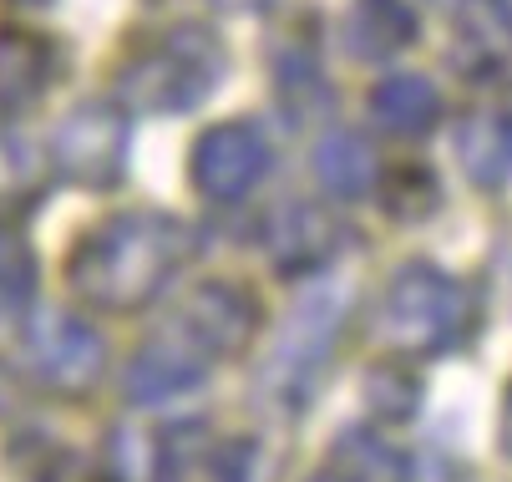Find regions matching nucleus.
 I'll list each match as a JSON object with an SVG mask.
<instances>
[{
	"instance_id": "nucleus-10",
	"label": "nucleus",
	"mask_w": 512,
	"mask_h": 482,
	"mask_svg": "<svg viewBox=\"0 0 512 482\" xmlns=\"http://www.w3.org/2000/svg\"><path fill=\"white\" fill-rule=\"evenodd\" d=\"M254 442L213 437L198 422H183L163 437L158 452V482H249Z\"/></svg>"
},
{
	"instance_id": "nucleus-8",
	"label": "nucleus",
	"mask_w": 512,
	"mask_h": 482,
	"mask_svg": "<svg viewBox=\"0 0 512 482\" xmlns=\"http://www.w3.org/2000/svg\"><path fill=\"white\" fill-rule=\"evenodd\" d=\"M340 325H345V295L340 290H315L310 300H300L295 320H289V330L279 335V351L269 361V376L279 381L284 401L305 396V386L315 381V371L335 351Z\"/></svg>"
},
{
	"instance_id": "nucleus-6",
	"label": "nucleus",
	"mask_w": 512,
	"mask_h": 482,
	"mask_svg": "<svg viewBox=\"0 0 512 482\" xmlns=\"http://www.w3.org/2000/svg\"><path fill=\"white\" fill-rule=\"evenodd\" d=\"M188 168H193V188L203 198L239 203L269 178L274 148H269V137L254 122H218L193 143Z\"/></svg>"
},
{
	"instance_id": "nucleus-22",
	"label": "nucleus",
	"mask_w": 512,
	"mask_h": 482,
	"mask_svg": "<svg viewBox=\"0 0 512 482\" xmlns=\"http://www.w3.org/2000/svg\"><path fill=\"white\" fill-rule=\"evenodd\" d=\"M497 447H502V457L512 462V386H507V396H502V422H497Z\"/></svg>"
},
{
	"instance_id": "nucleus-3",
	"label": "nucleus",
	"mask_w": 512,
	"mask_h": 482,
	"mask_svg": "<svg viewBox=\"0 0 512 482\" xmlns=\"http://www.w3.org/2000/svg\"><path fill=\"white\" fill-rule=\"evenodd\" d=\"M467 330V290L431 259H406L381 295V335L406 356H442Z\"/></svg>"
},
{
	"instance_id": "nucleus-5",
	"label": "nucleus",
	"mask_w": 512,
	"mask_h": 482,
	"mask_svg": "<svg viewBox=\"0 0 512 482\" xmlns=\"http://www.w3.org/2000/svg\"><path fill=\"white\" fill-rule=\"evenodd\" d=\"M51 163L82 188H117L127 173V117L112 102H82L51 132Z\"/></svg>"
},
{
	"instance_id": "nucleus-23",
	"label": "nucleus",
	"mask_w": 512,
	"mask_h": 482,
	"mask_svg": "<svg viewBox=\"0 0 512 482\" xmlns=\"http://www.w3.org/2000/svg\"><path fill=\"white\" fill-rule=\"evenodd\" d=\"M305 482H345L340 472H315V477H305Z\"/></svg>"
},
{
	"instance_id": "nucleus-17",
	"label": "nucleus",
	"mask_w": 512,
	"mask_h": 482,
	"mask_svg": "<svg viewBox=\"0 0 512 482\" xmlns=\"http://www.w3.org/2000/svg\"><path fill=\"white\" fill-rule=\"evenodd\" d=\"M360 401L376 422L386 427H406L421 417V401H426V386L421 376L406 366V361H376L365 366V381H360Z\"/></svg>"
},
{
	"instance_id": "nucleus-19",
	"label": "nucleus",
	"mask_w": 512,
	"mask_h": 482,
	"mask_svg": "<svg viewBox=\"0 0 512 482\" xmlns=\"http://www.w3.org/2000/svg\"><path fill=\"white\" fill-rule=\"evenodd\" d=\"M345 482H411V457L401 447H391L386 437L350 427L335 437V467Z\"/></svg>"
},
{
	"instance_id": "nucleus-4",
	"label": "nucleus",
	"mask_w": 512,
	"mask_h": 482,
	"mask_svg": "<svg viewBox=\"0 0 512 482\" xmlns=\"http://www.w3.org/2000/svg\"><path fill=\"white\" fill-rule=\"evenodd\" d=\"M218 361L224 356L208 346V335L183 310H173V320L163 330H153L148 340H142V351L132 356V366L122 376V391L132 401H168V396H183V391L203 386Z\"/></svg>"
},
{
	"instance_id": "nucleus-2",
	"label": "nucleus",
	"mask_w": 512,
	"mask_h": 482,
	"mask_svg": "<svg viewBox=\"0 0 512 482\" xmlns=\"http://www.w3.org/2000/svg\"><path fill=\"white\" fill-rule=\"evenodd\" d=\"M229 72V51L208 26H173L148 51H137L122 77L117 97L132 112H188L213 97V87Z\"/></svg>"
},
{
	"instance_id": "nucleus-16",
	"label": "nucleus",
	"mask_w": 512,
	"mask_h": 482,
	"mask_svg": "<svg viewBox=\"0 0 512 482\" xmlns=\"http://www.w3.org/2000/svg\"><path fill=\"white\" fill-rule=\"evenodd\" d=\"M51 82V46L31 31H0V117L31 107Z\"/></svg>"
},
{
	"instance_id": "nucleus-18",
	"label": "nucleus",
	"mask_w": 512,
	"mask_h": 482,
	"mask_svg": "<svg viewBox=\"0 0 512 482\" xmlns=\"http://www.w3.org/2000/svg\"><path fill=\"white\" fill-rule=\"evenodd\" d=\"M381 198V209L391 224H426L436 219V209H442V178H436L426 163H401V168H386L371 188Z\"/></svg>"
},
{
	"instance_id": "nucleus-25",
	"label": "nucleus",
	"mask_w": 512,
	"mask_h": 482,
	"mask_svg": "<svg viewBox=\"0 0 512 482\" xmlns=\"http://www.w3.org/2000/svg\"><path fill=\"white\" fill-rule=\"evenodd\" d=\"M447 6H457V0H447Z\"/></svg>"
},
{
	"instance_id": "nucleus-20",
	"label": "nucleus",
	"mask_w": 512,
	"mask_h": 482,
	"mask_svg": "<svg viewBox=\"0 0 512 482\" xmlns=\"http://www.w3.org/2000/svg\"><path fill=\"white\" fill-rule=\"evenodd\" d=\"M36 300V254L16 229H0V325H16Z\"/></svg>"
},
{
	"instance_id": "nucleus-1",
	"label": "nucleus",
	"mask_w": 512,
	"mask_h": 482,
	"mask_svg": "<svg viewBox=\"0 0 512 482\" xmlns=\"http://www.w3.org/2000/svg\"><path fill=\"white\" fill-rule=\"evenodd\" d=\"M193 254H198V234L183 219L132 209L82 234V244L66 259V280L87 305L127 315V310L153 305Z\"/></svg>"
},
{
	"instance_id": "nucleus-13",
	"label": "nucleus",
	"mask_w": 512,
	"mask_h": 482,
	"mask_svg": "<svg viewBox=\"0 0 512 482\" xmlns=\"http://www.w3.org/2000/svg\"><path fill=\"white\" fill-rule=\"evenodd\" d=\"M421 21L406 0H355L345 26H340V41L355 61H386L396 51H406L416 41Z\"/></svg>"
},
{
	"instance_id": "nucleus-14",
	"label": "nucleus",
	"mask_w": 512,
	"mask_h": 482,
	"mask_svg": "<svg viewBox=\"0 0 512 482\" xmlns=\"http://www.w3.org/2000/svg\"><path fill=\"white\" fill-rule=\"evenodd\" d=\"M371 117L391 137H431V127L442 122V92L421 72H396L371 92Z\"/></svg>"
},
{
	"instance_id": "nucleus-15",
	"label": "nucleus",
	"mask_w": 512,
	"mask_h": 482,
	"mask_svg": "<svg viewBox=\"0 0 512 482\" xmlns=\"http://www.w3.org/2000/svg\"><path fill=\"white\" fill-rule=\"evenodd\" d=\"M310 168H315V183L335 198H365L376 188V153L360 132H325L315 153H310Z\"/></svg>"
},
{
	"instance_id": "nucleus-9",
	"label": "nucleus",
	"mask_w": 512,
	"mask_h": 482,
	"mask_svg": "<svg viewBox=\"0 0 512 482\" xmlns=\"http://www.w3.org/2000/svg\"><path fill=\"white\" fill-rule=\"evenodd\" d=\"M345 244V224L320 209V203H279L264 224V249H269V264L284 280H305V274H320Z\"/></svg>"
},
{
	"instance_id": "nucleus-24",
	"label": "nucleus",
	"mask_w": 512,
	"mask_h": 482,
	"mask_svg": "<svg viewBox=\"0 0 512 482\" xmlns=\"http://www.w3.org/2000/svg\"><path fill=\"white\" fill-rule=\"evenodd\" d=\"M16 6H46V0H16Z\"/></svg>"
},
{
	"instance_id": "nucleus-7",
	"label": "nucleus",
	"mask_w": 512,
	"mask_h": 482,
	"mask_svg": "<svg viewBox=\"0 0 512 482\" xmlns=\"http://www.w3.org/2000/svg\"><path fill=\"white\" fill-rule=\"evenodd\" d=\"M26 361H31V376L46 391L82 396L102 381L107 346H102V335L92 325H82L77 315H46L26 340Z\"/></svg>"
},
{
	"instance_id": "nucleus-11",
	"label": "nucleus",
	"mask_w": 512,
	"mask_h": 482,
	"mask_svg": "<svg viewBox=\"0 0 512 482\" xmlns=\"http://www.w3.org/2000/svg\"><path fill=\"white\" fill-rule=\"evenodd\" d=\"M178 310L208 335V346L224 356V361L244 356V346L254 340V330L264 325V305H259L244 285H229V280H213V285L193 290Z\"/></svg>"
},
{
	"instance_id": "nucleus-12",
	"label": "nucleus",
	"mask_w": 512,
	"mask_h": 482,
	"mask_svg": "<svg viewBox=\"0 0 512 482\" xmlns=\"http://www.w3.org/2000/svg\"><path fill=\"white\" fill-rule=\"evenodd\" d=\"M457 163L482 193H502L512 183V112L472 107L457 122Z\"/></svg>"
},
{
	"instance_id": "nucleus-21",
	"label": "nucleus",
	"mask_w": 512,
	"mask_h": 482,
	"mask_svg": "<svg viewBox=\"0 0 512 482\" xmlns=\"http://www.w3.org/2000/svg\"><path fill=\"white\" fill-rule=\"evenodd\" d=\"M36 188H41V168L26 153V143L21 137H0V214L31 203Z\"/></svg>"
}]
</instances>
